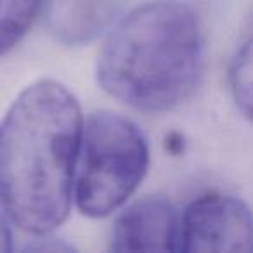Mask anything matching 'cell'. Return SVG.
Listing matches in <instances>:
<instances>
[{"mask_svg":"<svg viewBox=\"0 0 253 253\" xmlns=\"http://www.w3.org/2000/svg\"><path fill=\"white\" fill-rule=\"evenodd\" d=\"M84 115L56 80L28 85L0 123V208L21 231L47 236L66 220Z\"/></svg>","mask_w":253,"mask_h":253,"instance_id":"obj_1","label":"cell"},{"mask_svg":"<svg viewBox=\"0 0 253 253\" xmlns=\"http://www.w3.org/2000/svg\"><path fill=\"white\" fill-rule=\"evenodd\" d=\"M203 61L198 19L177 0H151L109 32L97 59L102 90L139 111L177 108L194 92Z\"/></svg>","mask_w":253,"mask_h":253,"instance_id":"obj_2","label":"cell"},{"mask_svg":"<svg viewBox=\"0 0 253 253\" xmlns=\"http://www.w3.org/2000/svg\"><path fill=\"white\" fill-rule=\"evenodd\" d=\"M149 165L146 137L132 120L111 111L84 120L73 198L87 217H106L126 203Z\"/></svg>","mask_w":253,"mask_h":253,"instance_id":"obj_3","label":"cell"},{"mask_svg":"<svg viewBox=\"0 0 253 253\" xmlns=\"http://www.w3.org/2000/svg\"><path fill=\"white\" fill-rule=\"evenodd\" d=\"M253 225L245 201L229 194L196 198L180 215V252L250 253Z\"/></svg>","mask_w":253,"mask_h":253,"instance_id":"obj_4","label":"cell"},{"mask_svg":"<svg viewBox=\"0 0 253 253\" xmlns=\"http://www.w3.org/2000/svg\"><path fill=\"white\" fill-rule=\"evenodd\" d=\"M109 248L120 253L180 252V213L165 198H141L116 217Z\"/></svg>","mask_w":253,"mask_h":253,"instance_id":"obj_5","label":"cell"},{"mask_svg":"<svg viewBox=\"0 0 253 253\" xmlns=\"http://www.w3.org/2000/svg\"><path fill=\"white\" fill-rule=\"evenodd\" d=\"M123 0H54L50 25L64 43H85L118 14Z\"/></svg>","mask_w":253,"mask_h":253,"instance_id":"obj_6","label":"cell"},{"mask_svg":"<svg viewBox=\"0 0 253 253\" xmlns=\"http://www.w3.org/2000/svg\"><path fill=\"white\" fill-rule=\"evenodd\" d=\"M45 0H0V56L25 37Z\"/></svg>","mask_w":253,"mask_h":253,"instance_id":"obj_7","label":"cell"},{"mask_svg":"<svg viewBox=\"0 0 253 253\" xmlns=\"http://www.w3.org/2000/svg\"><path fill=\"white\" fill-rule=\"evenodd\" d=\"M231 92L239 111L252 118V40H246L236 52L229 70Z\"/></svg>","mask_w":253,"mask_h":253,"instance_id":"obj_8","label":"cell"},{"mask_svg":"<svg viewBox=\"0 0 253 253\" xmlns=\"http://www.w3.org/2000/svg\"><path fill=\"white\" fill-rule=\"evenodd\" d=\"M184 146H186V142H184L182 134H179V132H170L165 137V149L170 155L179 156L184 151Z\"/></svg>","mask_w":253,"mask_h":253,"instance_id":"obj_9","label":"cell"},{"mask_svg":"<svg viewBox=\"0 0 253 253\" xmlns=\"http://www.w3.org/2000/svg\"><path fill=\"white\" fill-rule=\"evenodd\" d=\"M12 250V238L11 232H9V227L5 224L4 217L0 213V253L2 252H11Z\"/></svg>","mask_w":253,"mask_h":253,"instance_id":"obj_10","label":"cell"}]
</instances>
